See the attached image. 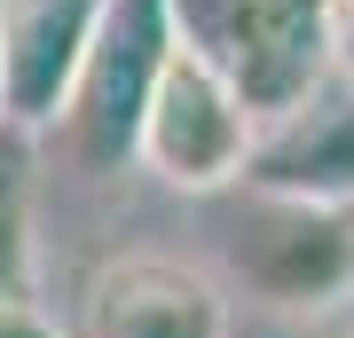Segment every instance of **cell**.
Wrapping results in <instances>:
<instances>
[{
  "label": "cell",
  "mask_w": 354,
  "mask_h": 338,
  "mask_svg": "<svg viewBox=\"0 0 354 338\" xmlns=\"http://www.w3.org/2000/svg\"><path fill=\"white\" fill-rule=\"evenodd\" d=\"M228 267L260 307H283V314L339 307L354 299V220L323 213V205L252 197L228 236Z\"/></svg>",
  "instance_id": "3"
},
{
  "label": "cell",
  "mask_w": 354,
  "mask_h": 338,
  "mask_svg": "<svg viewBox=\"0 0 354 338\" xmlns=\"http://www.w3.org/2000/svg\"><path fill=\"white\" fill-rule=\"evenodd\" d=\"M0 338H64L39 299H0Z\"/></svg>",
  "instance_id": "9"
},
{
  "label": "cell",
  "mask_w": 354,
  "mask_h": 338,
  "mask_svg": "<svg viewBox=\"0 0 354 338\" xmlns=\"http://www.w3.org/2000/svg\"><path fill=\"white\" fill-rule=\"evenodd\" d=\"M244 150H252V118L236 111V95L221 87V71L205 55H189L174 39L165 55V79L142 111V142H134V165H150L165 189H228L244 173Z\"/></svg>",
  "instance_id": "4"
},
{
  "label": "cell",
  "mask_w": 354,
  "mask_h": 338,
  "mask_svg": "<svg viewBox=\"0 0 354 338\" xmlns=\"http://www.w3.org/2000/svg\"><path fill=\"white\" fill-rule=\"evenodd\" d=\"M174 32L189 55H205L221 71V87L236 95L252 134L268 118L299 111L339 71L323 0H174Z\"/></svg>",
  "instance_id": "1"
},
{
  "label": "cell",
  "mask_w": 354,
  "mask_h": 338,
  "mask_svg": "<svg viewBox=\"0 0 354 338\" xmlns=\"http://www.w3.org/2000/svg\"><path fill=\"white\" fill-rule=\"evenodd\" d=\"M346 220H354V213H346Z\"/></svg>",
  "instance_id": "11"
},
{
  "label": "cell",
  "mask_w": 354,
  "mask_h": 338,
  "mask_svg": "<svg viewBox=\"0 0 354 338\" xmlns=\"http://www.w3.org/2000/svg\"><path fill=\"white\" fill-rule=\"evenodd\" d=\"M244 197H283V205H323L354 213V79L330 71L299 111L268 118L244 150Z\"/></svg>",
  "instance_id": "5"
},
{
  "label": "cell",
  "mask_w": 354,
  "mask_h": 338,
  "mask_svg": "<svg viewBox=\"0 0 354 338\" xmlns=\"http://www.w3.org/2000/svg\"><path fill=\"white\" fill-rule=\"evenodd\" d=\"M95 24L102 0H0V118L24 134L64 126Z\"/></svg>",
  "instance_id": "6"
},
{
  "label": "cell",
  "mask_w": 354,
  "mask_h": 338,
  "mask_svg": "<svg viewBox=\"0 0 354 338\" xmlns=\"http://www.w3.org/2000/svg\"><path fill=\"white\" fill-rule=\"evenodd\" d=\"M323 24H330V63H339V79H354V0H323Z\"/></svg>",
  "instance_id": "10"
},
{
  "label": "cell",
  "mask_w": 354,
  "mask_h": 338,
  "mask_svg": "<svg viewBox=\"0 0 354 338\" xmlns=\"http://www.w3.org/2000/svg\"><path fill=\"white\" fill-rule=\"evenodd\" d=\"M87 338H228V299L205 267L111 260L87 283Z\"/></svg>",
  "instance_id": "7"
},
{
  "label": "cell",
  "mask_w": 354,
  "mask_h": 338,
  "mask_svg": "<svg viewBox=\"0 0 354 338\" xmlns=\"http://www.w3.org/2000/svg\"><path fill=\"white\" fill-rule=\"evenodd\" d=\"M0 299H32V134L0 118Z\"/></svg>",
  "instance_id": "8"
},
{
  "label": "cell",
  "mask_w": 354,
  "mask_h": 338,
  "mask_svg": "<svg viewBox=\"0 0 354 338\" xmlns=\"http://www.w3.org/2000/svg\"><path fill=\"white\" fill-rule=\"evenodd\" d=\"M174 39H181L174 32V0H102V24L87 39V63H79L71 102H64L71 158L87 165V173L134 165L142 111H150L158 79H165Z\"/></svg>",
  "instance_id": "2"
}]
</instances>
